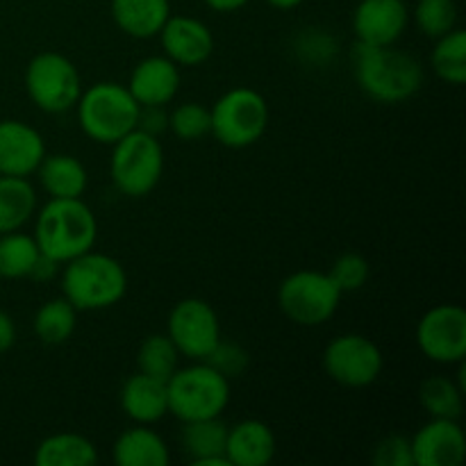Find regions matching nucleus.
I'll return each mask as SVG.
<instances>
[{
	"label": "nucleus",
	"mask_w": 466,
	"mask_h": 466,
	"mask_svg": "<svg viewBox=\"0 0 466 466\" xmlns=\"http://www.w3.org/2000/svg\"><path fill=\"white\" fill-rule=\"evenodd\" d=\"M276 455V435L258 419L228 428L226 458L230 466H267Z\"/></svg>",
	"instance_id": "a211bd4d"
},
{
	"label": "nucleus",
	"mask_w": 466,
	"mask_h": 466,
	"mask_svg": "<svg viewBox=\"0 0 466 466\" xmlns=\"http://www.w3.org/2000/svg\"><path fill=\"white\" fill-rule=\"evenodd\" d=\"M98 462V451L94 441L77 432H57L36 446V466H94Z\"/></svg>",
	"instance_id": "b1692460"
},
{
	"label": "nucleus",
	"mask_w": 466,
	"mask_h": 466,
	"mask_svg": "<svg viewBox=\"0 0 466 466\" xmlns=\"http://www.w3.org/2000/svg\"><path fill=\"white\" fill-rule=\"evenodd\" d=\"M330 280L335 282L341 294L346 291H358L367 285L369 280V262L358 253H344L332 262L328 271Z\"/></svg>",
	"instance_id": "473e14b6"
},
{
	"label": "nucleus",
	"mask_w": 466,
	"mask_h": 466,
	"mask_svg": "<svg viewBox=\"0 0 466 466\" xmlns=\"http://www.w3.org/2000/svg\"><path fill=\"white\" fill-rule=\"evenodd\" d=\"M168 412L177 421H200L221 417L230 403V380L208 362L176 369L167 380Z\"/></svg>",
	"instance_id": "39448f33"
},
{
	"label": "nucleus",
	"mask_w": 466,
	"mask_h": 466,
	"mask_svg": "<svg viewBox=\"0 0 466 466\" xmlns=\"http://www.w3.org/2000/svg\"><path fill=\"white\" fill-rule=\"evenodd\" d=\"M464 391L451 378L435 376L421 382L419 400L431 419H458L464 412Z\"/></svg>",
	"instance_id": "c85d7f7f"
},
{
	"label": "nucleus",
	"mask_w": 466,
	"mask_h": 466,
	"mask_svg": "<svg viewBox=\"0 0 466 466\" xmlns=\"http://www.w3.org/2000/svg\"><path fill=\"white\" fill-rule=\"evenodd\" d=\"M250 0H205V5H208L209 9H214V12H221V14H228V12H237V9H241L244 5H248Z\"/></svg>",
	"instance_id": "58836bf2"
},
{
	"label": "nucleus",
	"mask_w": 466,
	"mask_h": 466,
	"mask_svg": "<svg viewBox=\"0 0 466 466\" xmlns=\"http://www.w3.org/2000/svg\"><path fill=\"white\" fill-rule=\"evenodd\" d=\"M435 48H432V71L437 77L449 85L460 86L466 82V32L453 30L449 35L435 39Z\"/></svg>",
	"instance_id": "cd10ccee"
},
{
	"label": "nucleus",
	"mask_w": 466,
	"mask_h": 466,
	"mask_svg": "<svg viewBox=\"0 0 466 466\" xmlns=\"http://www.w3.org/2000/svg\"><path fill=\"white\" fill-rule=\"evenodd\" d=\"M35 221V241L39 253L66 264L94 248L98 221L82 198H50Z\"/></svg>",
	"instance_id": "f03ea898"
},
{
	"label": "nucleus",
	"mask_w": 466,
	"mask_h": 466,
	"mask_svg": "<svg viewBox=\"0 0 466 466\" xmlns=\"http://www.w3.org/2000/svg\"><path fill=\"white\" fill-rule=\"evenodd\" d=\"M46 157V144L39 130L16 118L0 121V176L27 177Z\"/></svg>",
	"instance_id": "2eb2a0df"
},
{
	"label": "nucleus",
	"mask_w": 466,
	"mask_h": 466,
	"mask_svg": "<svg viewBox=\"0 0 466 466\" xmlns=\"http://www.w3.org/2000/svg\"><path fill=\"white\" fill-rule=\"evenodd\" d=\"M203 362H208L209 367L217 369L221 376L232 380V378H237L246 367H248V353H246L239 344H232V341L226 344V341L221 339L217 349H214L212 353H209V358L203 360Z\"/></svg>",
	"instance_id": "72a5a7b5"
},
{
	"label": "nucleus",
	"mask_w": 466,
	"mask_h": 466,
	"mask_svg": "<svg viewBox=\"0 0 466 466\" xmlns=\"http://www.w3.org/2000/svg\"><path fill=\"white\" fill-rule=\"evenodd\" d=\"M112 460L118 466H167L171 462V453L157 432L137 423L116 437Z\"/></svg>",
	"instance_id": "4be33fe9"
},
{
	"label": "nucleus",
	"mask_w": 466,
	"mask_h": 466,
	"mask_svg": "<svg viewBox=\"0 0 466 466\" xmlns=\"http://www.w3.org/2000/svg\"><path fill=\"white\" fill-rule=\"evenodd\" d=\"M180 353L168 335H150L141 341L139 353H137V367L146 376L168 380L176 373Z\"/></svg>",
	"instance_id": "c756f323"
},
{
	"label": "nucleus",
	"mask_w": 466,
	"mask_h": 466,
	"mask_svg": "<svg viewBox=\"0 0 466 466\" xmlns=\"http://www.w3.org/2000/svg\"><path fill=\"white\" fill-rule=\"evenodd\" d=\"M57 267H59V264L55 262V259L46 258V255H39L36 264L32 267L30 278H32V280H36V282H46V280H50L55 273H57Z\"/></svg>",
	"instance_id": "4c0bfd02"
},
{
	"label": "nucleus",
	"mask_w": 466,
	"mask_h": 466,
	"mask_svg": "<svg viewBox=\"0 0 466 466\" xmlns=\"http://www.w3.org/2000/svg\"><path fill=\"white\" fill-rule=\"evenodd\" d=\"M353 66L360 89L376 103H403L423 86L421 62L394 46L355 41Z\"/></svg>",
	"instance_id": "f257e3e1"
},
{
	"label": "nucleus",
	"mask_w": 466,
	"mask_h": 466,
	"mask_svg": "<svg viewBox=\"0 0 466 466\" xmlns=\"http://www.w3.org/2000/svg\"><path fill=\"white\" fill-rule=\"evenodd\" d=\"M112 146L109 176L114 187L127 198L148 196L164 171V148L157 137L135 127Z\"/></svg>",
	"instance_id": "423d86ee"
},
{
	"label": "nucleus",
	"mask_w": 466,
	"mask_h": 466,
	"mask_svg": "<svg viewBox=\"0 0 466 466\" xmlns=\"http://www.w3.org/2000/svg\"><path fill=\"white\" fill-rule=\"evenodd\" d=\"M76 107L82 132L96 144L112 146L135 130L141 105L132 98L127 86L118 82H96L82 91Z\"/></svg>",
	"instance_id": "20e7f679"
},
{
	"label": "nucleus",
	"mask_w": 466,
	"mask_h": 466,
	"mask_svg": "<svg viewBox=\"0 0 466 466\" xmlns=\"http://www.w3.org/2000/svg\"><path fill=\"white\" fill-rule=\"evenodd\" d=\"M64 299L76 309L96 312L121 303L127 291V273L121 262L109 255L86 250L66 262L62 273Z\"/></svg>",
	"instance_id": "7ed1b4c3"
},
{
	"label": "nucleus",
	"mask_w": 466,
	"mask_h": 466,
	"mask_svg": "<svg viewBox=\"0 0 466 466\" xmlns=\"http://www.w3.org/2000/svg\"><path fill=\"white\" fill-rule=\"evenodd\" d=\"M121 408L127 417L141 426H150L162 421L168 414V391L167 380L135 373L126 380L121 390Z\"/></svg>",
	"instance_id": "6ab92c4d"
},
{
	"label": "nucleus",
	"mask_w": 466,
	"mask_h": 466,
	"mask_svg": "<svg viewBox=\"0 0 466 466\" xmlns=\"http://www.w3.org/2000/svg\"><path fill=\"white\" fill-rule=\"evenodd\" d=\"M25 91L41 112H68L80 100V73H77L76 64L66 55L46 50V53L35 55L27 64Z\"/></svg>",
	"instance_id": "6e6552de"
},
{
	"label": "nucleus",
	"mask_w": 466,
	"mask_h": 466,
	"mask_svg": "<svg viewBox=\"0 0 466 466\" xmlns=\"http://www.w3.org/2000/svg\"><path fill=\"white\" fill-rule=\"evenodd\" d=\"M373 464L376 466H414L412 446L410 440L400 435H387L373 449Z\"/></svg>",
	"instance_id": "f704fd0d"
},
{
	"label": "nucleus",
	"mask_w": 466,
	"mask_h": 466,
	"mask_svg": "<svg viewBox=\"0 0 466 466\" xmlns=\"http://www.w3.org/2000/svg\"><path fill=\"white\" fill-rule=\"evenodd\" d=\"M167 335L176 344L177 353L203 362L221 341V323L212 305L200 299H185L168 314Z\"/></svg>",
	"instance_id": "9b49d317"
},
{
	"label": "nucleus",
	"mask_w": 466,
	"mask_h": 466,
	"mask_svg": "<svg viewBox=\"0 0 466 466\" xmlns=\"http://www.w3.org/2000/svg\"><path fill=\"white\" fill-rule=\"evenodd\" d=\"M417 344L431 362L458 364L466 355V312L460 305H437L417 326Z\"/></svg>",
	"instance_id": "f8f14e48"
},
{
	"label": "nucleus",
	"mask_w": 466,
	"mask_h": 466,
	"mask_svg": "<svg viewBox=\"0 0 466 466\" xmlns=\"http://www.w3.org/2000/svg\"><path fill=\"white\" fill-rule=\"evenodd\" d=\"M168 130L182 141H198L212 130L209 109L200 103H182L168 114Z\"/></svg>",
	"instance_id": "2f4dec72"
},
{
	"label": "nucleus",
	"mask_w": 466,
	"mask_h": 466,
	"mask_svg": "<svg viewBox=\"0 0 466 466\" xmlns=\"http://www.w3.org/2000/svg\"><path fill=\"white\" fill-rule=\"evenodd\" d=\"M159 39L164 55L177 66H200L214 53L212 30L194 16H168Z\"/></svg>",
	"instance_id": "dca6fc26"
},
{
	"label": "nucleus",
	"mask_w": 466,
	"mask_h": 466,
	"mask_svg": "<svg viewBox=\"0 0 466 466\" xmlns=\"http://www.w3.org/2000/svg\"><path fill=\"white\" fill-rule=\"evenodd\" d=\"M410 23L405 0H360L353 12V32L369 46H394Z\"/></svg>",
	"instance_id": "4468645a"
},
{
	"label": "nucleus",
	"mask_w": 466,
	"mask_h": 466,
	"mask_svg": "<svg viewBox=\"0 0 466 466\" xmlns=\"http://www.w3.org/2000/svg\"><path fill=\"white\" fill-rule=\"evenodd\" d=\"M414 23L428 39H440L458 23V5L455 0H419L414 7Z\"/></svg>",
	"instance_id": "7c9ffc66"
},
{
	"label": "nucleus",
	"mask_w": 466,
	"mask_h": 466,
	"mask_svg": "<svg viewBox=\"0 0 466 466\" xmlns=\"http://www.w3.org/2000/svg\"><path fill=\"white\" fill-rule=\"evenodd\" d=\"M137 127L148 135L157 137L159 132H164L168 127V114L164 112V105H144L139 109V121Z\"/></svg>",
	"instance_id": "c9c22d12"
},
{
	"label": "nucleus",
	"mask_w": 466,
	"mask_h": 466,
	"mask_svg": "<svg viewBox=\"0 0 466 466\" xmlns=\"http://www.w3.org/2000/svg\"><path fill=\"white\" fill-rule=\"evenodd\" d=\"M341 300V291L328 273L296 271L285 278L278 289L282 314L296 326L314 328L330 321Z\"/></svg>",
	"instance_id": "1a4fd4ad"
},
{
	"label": "nucleus",
	"mask_w": 466,
	"mask_h": 466,
	"mask_svg": "<svg viewBox=\"0 0 466 466\" xmlns=\"http://www.w3.org/2000/svg\"><path fill=\"white\" fill-rule=\"evenodd\" d=\"M214 139L226 148H248L258 144L268 127V103L259 91L235 86L209 109Z\"/></svg>",
	"instance_id": "0eeeda50"
},
{
	"label": "nucleus",
	"mask_w": 466,
	"mask_h": 466,
	"mask_svg": "<svg viewBox=\"0 0 466 466\" xmlns=\"http://www.w3.org/2000/svg\"><path fill=\"white\" fill-rule=\"evenodd\" d=\"M228 426L221 417L182 423L180 446L194 466H230L226 458Z\"/></svg>",
	"instance_id": "aec40b11"
},
{
	"label": "nucleus",
	"mask_w": 466,
	"mask_h": 466,
	"mask_svg": "<svg viewBox=\"0 0 466 466\" xmlns=\"http://www.w3.org/2000/svg\"><path fill=\"white\" fill-rule=\"evenodd\" d=\"M180 89V66L167 55L146 57L132 68L127 91L144 105H168Z\"/></svg>",
	"instance_id": "f3484780"
},
{
	"label": "nucleus",
	"mask_w": 466,
	"mask_h": 466,
	"mask_svg": "<svg viewBox=\"0 0 466 466\" xmlns=\"http://www.w3.org/2000/svg\"><path fill=\"white\" fill-rule=\"evenodd\" d=\"M39 255V246L32 235L18 230L5 232L0 235V278L7 280L30 278Z\"/></svg>",
	"instance_id": "a878e982"
},
{
	"label": "nucleus",
	"mask_w": 466,
	"mask_h": 466,
	"mask_svg": "<svg viewBox=\"0 0 466 466\" xmlns=\"http://www.w3.org/2000/svg\"><path fill=\"white\" fill-rule=\"evenodd\" d=\"M267 3L276 9H294V7H299L303 0H267Z\"/></svg>",
	"instance_id": "ea45409f"
},
{
	"label": "nucleus",
	"mask_w": 466,
	"mask_h": 466,
	"mask_svg": "<svg viewBox=\"0 0 466 466\" xmlns=\"http://www.w3.org/2000/svg\"><path fill=\"white\" fill-rule=\"evenodd\" d=\"M77 323V309L66 299H53L35 314V332L41 344L59 346L71 339Z\"/></svg>",
	"instance_id": "bb28decb"
},
{
	"label": "nucleus",
	"mask_w": 466,
	"mask_h": 466,
	"mask_svg": "<svg viewBox=\"0 0 466 466\" xmlns=\"http://www.w3.org/2000/svg\"><path fill=\"white\" fill-rule=\"evenodd\" d=\"M171 16L168 0H112V18L132 39L157 36Z\"/></svg>",
	"instance_id": "412c9836"
},
{
	"label": "nucleus",
	"mask_w": 466,
	"mask_h": 466,
	"mask_svg": "<svg viewBox=\"0 0 466 466\" xmlns=\"http://www.w3.org/2000/svg\"><path fill=\"white\" fill-rule=\"evenodd\" d=\"M382 350L364 335H339L323 350V369L337 385L360 390L378 380L382 371Z\"/></svg>",
	"instance_id": "9d476101"
},
{
	"label": "nucleus",
	"mask_w": 466,
	"mask_h": 466,
	"mask_svg": "<svg viewBox=\"0 0 466 466\" xmlns=\"http://www.w3.org/2000/svg\"><path fill=\"white\" fill-rule=\"evenodd\" d=\"M16 344V326H14L12 317L0 309V353L9 350Z\"/></svg>",
	"instance_id": "e433bc0d"
},
{
	"label": "nucleus",
	"mask_w": 466,
	"mask_h": 466,
	"mask_svg": "<svg viewBox=\"0 0 466 466\" xmlns=\"http://www.w3.org/2000/svg\"><path fill=\"white\" fill-rule=\"evenodd\" d=\"M36 212V191L27 177L0 176V235L21 230Z\"/></svg>",
	"instance_id": "393cba45"
},
{
	"label": "nucleus",
	"mask_w": 466,
	"mask_h": 466,
	"mask_svg": "<svg viewBox=\"0 0 466 466\" xmlns=\"http://www.w3.org/2000/svg\"><path fill=\"white\" fill-rule=\"evenodd\" d=\"M410 446L414 466H460L466 458V437L458 419H431Z\"/></svg>",
	"instance_id": "ddd939ff"
},
{
	"label": "nucleus",
	"mask_w": 466,
	"mask_h": 466,
	"mask_svg": "<svg viewBox=\"0 0 466 466\" xmlns=\"http://www.w3.org/2000/svg\"><path fill=\"white\" fill-rule=\"evenodd\" d=\"M36 173H39L41 187L46 194H50V198H82L86 182H89L85 164L73 155L64 153L46 155Z\"/></svg>",
	"instance_id": "5701e85b"
}]
</instances>
